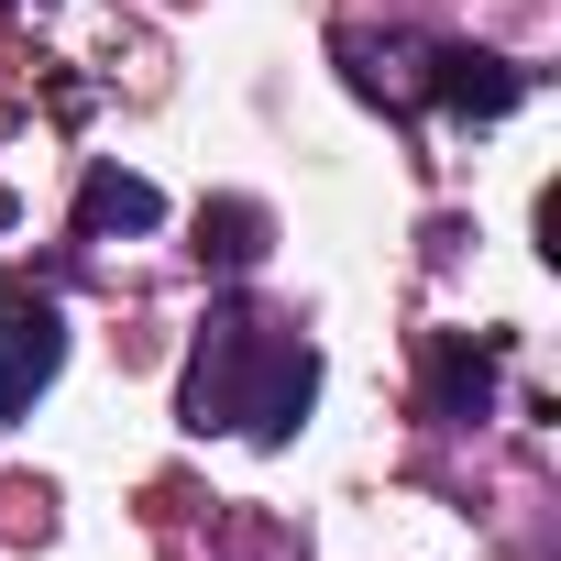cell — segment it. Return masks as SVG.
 Segmentation results:
<instances>
[{"mask_svg": "<svg viewBox=\"0 0 561 561\" xmlns=\"http://www.w3.org/2000/svg\"><path fill=\"white\" fill-rule=\"evenodd\" d=\"M320 397V353L309 342H275L253 320H209L198 364H187V430H253V440H287Z\"/></svg>", "mask_w": 561, "mask_h": 561, "instance_id": "6da1fadb", "label": "cell"}, {"mask_svg": "<svg viewBox=\"0 0 561 561\" xmlns=\"http://www.w3.org/2000/svg\"><path fill=\"white\" fill-rule=\"evenodd\" d=\"M56 364H67V320H56V298H0V419H34V397L56 386Z\"/></svg>", "mask_w": 561, "mask_h": 561, "instance_id": "7a4b0ae2", "label": "cell"}, {"mask_svg": "<svg viewBox=\"0 0 561 561\" xmlns=\"http://www.w3.org/2000/svg\"><path fill=\"white\" fill-rule=\"evenodd\" d=\"M430 100H440L451 122H506V111L528 100V78H517L506 56H473V45H451V56H430Z\"/></svg>", "mask_w": 561, "mask_h": 561, "instance_id": "3957f363", "label": "cell"}, {"mask_svg": "<svg viewBox=\"0 0 561 561\" xmlns=\"http://www.w3.org/2000/svg\"><path fill=\"white\" fill-rule=\"evenodd\" d=\"M484 397H495V342L451 331V342L430 353V408H440V419H484Z\"/></svg>", "mask_w": 561, "mask_h": 561, "instance_id": "277c9868", "label": "cell"}, {"mask_svg": "<svg viewBox=\"0 0 561 561\" xmlns=\"http://www.w3.org/2000/svg\"><path fill=\"white\" fill-rule=\"evenodd\" d=\"M165 220V198L144 187V176H122V165H100L89 187H78V231L89 242H111V231H154Z\"/></svg>", "mask_w": 561, "mask_h": 561, "instance_id": "5b68a950", "label": "cell"}, {"mask_svg": "<svg viewBox=\"0 0 561 561\" xmlns=\"http://www.w3.org/2000/svg\"><path fill=\"white\" fill-rule=\"evenodd\" d=\"M198 253H209V264H253V253H264V209H242V198H220V209L198 220Z\"/></svg>", "mask_w": 561, "mask_h": 561, "instance_id": "8992f818", "label": "cell"}]
</instances>
